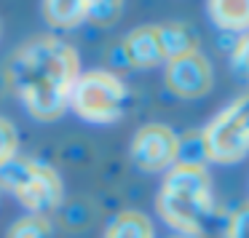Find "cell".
<instances>
[{
	"label": "cell",
	"mask_w": 249,
	"mask_h": 238,
	"mask_svg": "<svg viewBox=\"0 0 249 238\" xmlns=\"http://www.w3.org/2000/svg\"><path fill=\"white\" fill-rule=\"evenodd\" d=\"M81 75L78 51L56 35H35L6 62V86L17 94L30 115L40 123L59 120L67 113L70 91Z\"/></svg>",
	"instance_id": "1"
},
{
	"label": "cell",
	"mask_w": 249,
	"mask_h": 238,
	"mask_svg": "<svg viewBox=\"0 0 249 238\" xmlns=\"http://www.w3.org/2000/svg\"><path fill=\"white\" fill-rule=\"evenodd\" d=\"M158 33H161V46H163V56H166V59H174V56H182V54H188V51L201 49L198 33L185 22L158 24Z\"/></svg>",
	"instance_id": "11"
},
{
	"label": "cell",
	"mask_w": 249,
	"mask_h": 238,
	"mask_svg": "<svg viewBox=\"0 0 249 238\" xmlns=\"http://www.w3.org/2000/svg\"><path fill=\"white\" fill-rule=\"evenodd\" d=\"M222 238H249V201H247V204H241L225 220Z\"/></svg>",
	"instance_id": "18"
},
{
	"label": "cell",
	"mask_w": 249,
	"mask_h": 238,
	"mask_svg": "<svg viewBox=\"0 0 249 238\" xmlns=\"http://www.w3.org/2000/svg\"><path fill=\"white\" fill-rule=\"evenodd\" d=\"M179 134L166 123H145L137 129L129 145V158L137 169L147 174H161L177 163Z\"/></svg>",
	"instance_id": "6"
},
{
	"label": "cell",
	"mask_w": 249,
	"mask_h": 238,
	"mask_svg": "<svg viewBox=\"0 0 249 238\" xmlns=\"http://www.w3.org/2000/svg\"><path fill=\"white\" fill-rule=\"evenodd\" d=\"M169 238H190V236H169Z\"/></svg>",
	"instance_id": "20"
},
{
	"label": "cell",
	"mask_w": 249,
	"mask_h": 238,
	"mask_svg": "<svg viewBox=\"0 0 249 238\" xmlns=\"http://www.w3.org/2000/svg\"><path fill=\"white\" fill-rule=\"evenodd\" d=\"M206 11L214 27L225 33H247L249 30V0H206Z\"/></svg>",
	"instance_id": "9"
},
{
	"label": "cell",
	"mask_w": 249,
	"mask_h": 238,
	"mask_svg": "<svg viewBox=\"0 0 249 238\" xmlns=\"http://www.w3.org/2000/svg\"><path fill=\"white\" fill-rule=\"evenodd\" d=\"M206 147H204V136L201 131H188V134L179 136V155L177 163H201L206 166Z\"/></svg>",
	"instance_id": "15"
},
{
	"label": "cell",
	"mask_w": 249,
	"mask_h": 238,
	"mask_svg": "<svg viewBox=\"0 0 249 238\" xmlns=\"http://www.w3.org/2000/svg\"><path fill=\"white\" fill-rule=\"evenodd\" d=\"M19 155V131L8 118L0 115V166Z\"/></svg>",
	"instance_id": "17"
},
{
	"label": "cell",
	"mask_w": 249,
	"mask_h": 238,
	"mask_svg": "<svg viewBox=\"0 0 249 238\" xmlns=\"http://www.w3.org/2000/svg\"><path fill=\"white\" fill-rule=\"evenodd\" d=\"M67 107L86 123H115L126 115L129 88L115 72L89 70L78 75Z\"/></svg>",
	"instance_id": "4"
},
{
	"label": "cell",
	"mask_w": 249,
	"mask_h": 238,
	"mask_svg": "<svg viewBox=\"0 0 249 238\" xmlns=\"http://www.w3.org/2000/svg\"><path fill=\"white\" fill-rule=\"evenodd\" d=\"M231 70L233 78L241 83H249V30L236 38L231 49Z\"/></svg>",
	"instance_id": "16"
},
{
	"label": "cell",
	"mask_w": 249,
	"mask_h": 238,
	"mask_svg": "<svg viewBox=\"0 0 249 238\" xmlns=\"http://www.w3.org/2000/svg\"><path fill=\"white\" fill-rule=\"evenodd\" d=\"M118 51L124 56V65L137 67V70H150V67H158L166 62L158 24H140V27H134L124 38Z\"/></svg>",
	"instance_id": "8"
},
{
	"label": "cell",
	"mask_w": 249,
	"mask_h": 238,
	"mask_svg": "<svg viewBox=\"0 0 249 238\" xmlns=\"http://www.w3.org/2000/svg\"><path fill=\"white\" fill-rule=\"evenodd\" d=\"M126 0H91L86 14V22L97 24V27H113L124 14Z\"/></svg>",
	"instance_id": "14"
},
{
	"label": "cell",
	"mask_w": 249,
	"mask_h": 238,
	"mask_svg": "<svg viewBox=\"0 0 249 238\" xmlns=\"http://www.w3.org/2000/svg\"><path fill=\"white\" fill-rule=\"evenodd\" d=\"M206 158L214 163H238L249 155V94L228 102L201 129Z\"/></svg>",
	"instance_id": "5"
},
{
	"label": "cell",
	"mask_w": 249,
	"mask_h": 238,
	"mask_svg": "<svg viewBox=\"0 0 249 238\" xmlns=\"http://www.w3.org/2000/svg\"><path fill=\"white\" fill-rule=\"evenodd\" d=\"M6 238H54V222L49 217L27 214L8 227Z\"/></svg>",
	"instance_id": "13"
},
{
	"label": "cell",
	"mask_w": 249,
	"mask_h": 238,
	"mask_svg": "<svg viewBox=\"0 0 249 238\" xmlns=\"http://www.w3.org/2000/svg\"><path fill=\"white\" fill-rule=\"evenodd\" d=\"M163 65H166L163 70L166 88L179 99H201L214 86V67L201 49L166 59Z\"/></svg>",
	"instance_id": "7"
},
{
	"label": "cell",
	"mask_w": 249,
	"mask_h": 238,
	"mask_svg": "<svg viewBox=\"0 0 249 238\" xmlns=\"http://www.w3.org/2000/svg\"><path fill=\"white\" fill-rule=\"evenodd\" d=\"M0 187H6L30 214L49 217L65 204V185L54 166L17 155L0 166Z\"/></svg>",
	"instance_id": "3"
},
{
	"label": "cell",
	"mask_w": 249,
	"mask_h": 238,
	"mask_svg": "<svg viewBox=\"0 0 249 238\" xmlns=\"http://www.w3.org/2000/svg\"><path fill=\"white\" fill-rule=\"evenodd\" d=\"M0 35H3V22H0Z\"/></svg>",
	"instance_id": "21"
},
{
	"label": "cell",
	"mask_w": 249,
	"mask_h": 238,
	"mask_svg": "<svg viewBox=\"0 0 249 238\" xmlns=\"http://www.w3.org/2000/svg\"><path fill=\"white\" fill-rule=\"evenodd\" d=\"M156 211L177 236L204 238L220 225V209L206 166L201 163H174L163 174L156 195Z\"/></svg>",
	"instance_id": "2"
},
{
	"label": "cell",
	"mask_w": 249,
	"mask_h": 238,
	"mask_svg": "<svg viewBox=\"0 0 249 238\" xmlns=\"http://www.w3.org/2000/svg\"><path fill=\"white\" fill-rule=\"evenodd\" d=\"M59 209H62V220H65L67 227H83L89 222V211L83 206V201L70 204V209H65V206H59Z\"/></svg>",
	"instance_id": "19"
},
{
	"label": "cell",
	"mask_w": 249,
	"mask_h": 238,
	"mask_svg": "<svg viewBox=\"0 0 249 238\" xmlns=\"http://www.w3.org/2000/svg\"><path fill=\"white\" fill-rule=\"evenodd\" d=\"M102 238H156V230H153V222L147 214L137 209H126L107 222Z\"/></svg>",
	"instance_id": "12"
},
{
	"label": "cell",
	"mask_w": 249,
	"mask_h": 238,
	"mask_svg": "<svg viewBox=\"0 0 249 238\" xmlns=\"http://www.w3.org/2000/svg\"><path fill=\"white\" fill-rule=\"evenodd\" d=\"M91 0H43V19L49 27L70 30L86 22Z\"/></svg>",
	"instance_id": "10"
}]
</instances>
